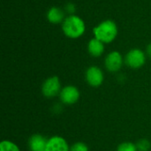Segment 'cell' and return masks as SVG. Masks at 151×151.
Wrapping results in <instances>:
<instances>
[{"instance_id": "6da1fadb", "label": "cell", "mask_w": 151, "mask_h": 151, "mask_svg": "<svg viewBox=\"0 0 151 151\" xmlns=\"http://www.w3.org/2000/svg\"><path fill=\"white\" fill-rule=\"evenodd\" d=\"M61 27L64 35L70 39H78L81 37L86 31L85 21L76 14L65 17Z\"/></svg>"}, {"instance_id": "7a4b0ae2", "label": "cell", "mask_w": 151, "mask_h": 151, "mask_svg": "<svg viewBox=\"0 0 151 151\" xmlns=\"http://www.w3.org/2000/svg\"><path fill=\"white\" fill-rule=\"evenodd\" d=\"M118 26L112 19H105L100 22L93 28V34L96 38L104 44L111 43L118 35Z\"/></svg>"}, {"instance_id": "3957f363", "label": "cell", "mask_w": 151, "mask_h": 151, "mask_svg": "<svg viewBox=\"0 0 151 151\" xmlns=\"http://www.w3.org/2000/svg\"><path fill=\"white\" fill-rule=\"evenodd\" d=\"M62 88L63 87L61 85V81L59 78L54 75V76L48 77L43 81L41 87V92L44 97L48 99H51L59 96Z\"/></svg>"}, {"instance_id": "277c9868", "label": "cell", "mask_w": 151, "mask_h": 151, "mask_svg": "<svg viewBox=\"0 0 151 151\" xmlns=\"http://www.w3.org/2000/svg\"><path fill=\"white\" fill-rule=\"evenodd\" d=\"M146 60H147V55L145 51L138 48L130 50L124 58L125 65L134 70L142 68L145 65Z\"/></svg>"}, {"instance_id": "5b68a950", "label": "cell", "mask_w": 151, "mask_h": 151, "mask_svg": "<svg viewBox=\"0 0 151 151\" xmlns=\"http://www.w3.org/2000/svg\"><path fill=\"white\" fill-rule=\"evenodd\" d=\"M81 92L74 85H66L62 88L58 96L59 101L64 105H73L80 100Z\"/></svg>"}, {"instance_id": "8992f818", "label": "cell", "mask_w": 151, "mask_h": 151, "mask_svg": "<svg viewBox=\"0 0 151 151\" xmlns=\"http://www.w3.org/2000/svg\"><path fill=\"white\" fill-rule=\"evenodd\" d=\"M124 64V58L118 50H112L109 52L104 58V67L109 73H115L119 72Z\"/></svg>"}, {"instance_id": "52a82bcc", "label": "cell", "mask_w": 151, "mask_h": 151, "mask_svg": "<svg viewBox=\"0 0 151 151\" xmlns=\"http://www.w3.org/2000/svg\"><path fill=\"white\" fill-rule=\"evenodd\" d=\"M85 80L88 86L99 88L104 81V73L99 66L91 65L85 72Z\"/></svg>"}, {"instance_id": "ba28073f", "label": "cell", "mask_w": 151, "mask_h": 151, "mask_svg": "<svg viewBox=\"0 0 151 151\" xmlns=\"http://www.w3.org/2000/svg\"><path fill=\"white\" fill-rule=\"evenodd\" d=\"M45 151H70V145L64 137L53 135L47 140Z\"/></svg>"}, {"instance_id": "9c48e42d", "label": "cell", "mask_w": 151, "mask_h": 151, "mask_svg": "<svg viewBox=\"0 0 151 151\" xmlns=\"http://www.w3.org/2000/svg\"><path fill=\"white\" fill-rule=\"evenodd\" d=\"M47 140L41 134H32L27 142L29 151H45Z\"/></svg>"}, {"instance_id": "30bf717a", "label": "cell", "mask_w": 151, "mask_h": 151, "mask_svg": "<svg viewBox=\"0 0 151 151\" xmlns=\"http://www.w3.org/2000/svg\"><path fill=\"white\" fill-rule=\"evenodd\" d=\"M47 19L52 24H62L65 19V12L59 7L52 6L50 7L46 14Z\"/></svg>"}, {"instance_id": "8fae6325", "label": "cell", "mask_w": 151, "mask_h": 151, "mask_svg": "<svg viewBox=\"0 0 151 151\" xmlns=\"http://www.w3.org/2000/svg\"><path fill=\"white\" fill-rule=\"evenodd\" d=\"M105 46L103 42L94 37L88 43V52L93 58H99L104 53Z\"/></svg>"}, {"instance_id": "7c38bea8", "label": "cell", "mask_w": 151, "mask_h": 151, "mask_svg": "<svg viewBox=\"0 0 151 151\" xmlns=\"http://www.w3.org/2000/svg\"><path fill=\"white\" fill-rule=\"evenodd\" d=\"M0 151H20V149L15 142L4 140L0 142Z\"/></svg>"}, {"instance_id": "4fadbf2b", "label": "cell", "mask_w": 151, "mask_h": 151, "mask_svg": "<svg viewBox=\"0 0 151 151\" xmlns=\"http://www.w3.org/2000/svg\"><path fill=\"white\" fill-rule=\"evenodd\" d=\"M116 151H138L136 144L132 142H123L119 143Z\"/></svg>"}, {"instance_id": "5bb4252c", "label": "cell", "mask_w": 151, "mask_h": 151, "mask_svg": "<svg viewBox=\"0 0 151 151\" xmlns=\"http://www.w3.org/2000/svg\"><path fill=\"white\" fill-rule=\"evenodd\" d=\"M135 144H136L138 151H149L151 148L150 142L145 138L140 139Z\"/></svg>"}, {"instance_id": "9a60e30c", "label": "cell", "mask_w": 151, "mask_h": 151, "mask_svg": "<svg viewBox=\"0 0 151 151\" xmlns=\"http://www.w3.org/2000/svg\"><path fill=\"white\" fill-rule=\"evenodd\" d=\"M70 151H89V149L85 142H76L70 146Z\"/></svg>"}, {"instance_id": "2e32d148", "label": "cell", "mask_w": 151, "mask_h": 151, "mask_svg": "<svg viewBox=\"0 0 151 151\" xmlns=\"http://www.w3.org/2000/svg\"><path fill=\"white\" fill-rule=\"evenodd\" d=\"M65 12L69 13V15H73L74 14V12H76V6L75 4H73V3H68L65 4Z\"/></svg>"}, {"instance_id": "e0dca14e", "label": "cell", "mask_w": 151, "mask_h": 151, "mask_svg": "<svg viewBox=\"0 0 151 151\" xmlns=\"http://www.w3.org/2000/svg\"><path fill=\"white\" fill-rule=\"evenodd\" d=\"M145 53H146V55H147V57H148V58H151V42L147 45V47H146V50H145Z\"/></svg>"}]
</instances>
